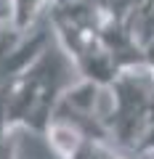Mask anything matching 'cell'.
I'll list each match as a JSON object with an SVG mask.
<instances>
[{
	"label": "cell",
	"instance_id": "6da1fadb",
	"mask_svg": "<svg viewBox=\"0 0 154 159\" xmlns=\"http://www.w3.org/2000/svg\"><path fill=\"white\" fill-rule=\"evenodd\" d=\"M72 72H77L72 58L51 37L29 66L0 85V130L29 127L45 135L58 98L72 85Z\"/></svg>",
	"mask_w": 154,
	"mask_h": 159
},
{
	"label": "cell",
	"instance_id": "7a4b0ae2",
	"mask_svg": "<svg viewBox=\"0 0 154 159\" xmlns=\"http://www.w3.org/2000/svg\"><path fill=\"white\" fill-rule=\"evenodd\" d=\"M101 119L106 146L122 159L154 157V69L136 64L104 85Z\"/></svg>",
	"mask_w": 154,
	"mask_h": 159
},
{
	"label": "cell",
	"instance_id": "3957f363",
	"mask_svg": "<svg viewBox=\"0 0 154 159\" xmlns=\"http://www.w3.org/2000/svg\"><path fill=\"white\" fill-rule=\"evenodd\" d=\"M51 6V0H11V24L19 32H27L40 11Z\"/></svg>",
	"mask_w": 154,
	"mask_h": 159
},
{
	"label": "cell",
	"instance_id": "277c9868",
	"mask_svg": "<svg viewBox=\"0 0 154 159\" xmlns=\"http://www.w3.org/2000/svg\"><path fill=\"white\" fill-rule=\"evenodd\" d=\"M21 37H24V32H19L13 24H8V21H6V24H0V53L8 51V48H13Z\"/></svg>",
	"mask_w": 154,
	"mask_h": 159
}]
</instances>
